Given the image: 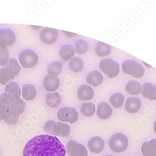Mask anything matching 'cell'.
Here are the masks:
<instances>
[{
	"instance_id": "8",
	"label": "cell",
	"mask_w": 156,
	"mask_h": 156,
	"mask_svg": "<svg viewBox=\"0 0 156 156\" xmlns=\"http://www.w3.org/2000/svg\"><path fill=\"white\" fill-rule=\"evenodd\" d=\"M66 153L69 156H87L86 148L77 141L70 140L66 147Z\"/></svg>"
},
{
	"instance_id": "21",
	"label": "cell",
	"mask_w": 156,
	"mask_h": 156,
	"mask_svg": "<svg viewBox=\"0 0 156 156\" xmlns=\"http://www.w3.org/2000/svg\"><path fill=\"white\" fill-rule=\"evenodd\" d=\"M22 96L27 101H31L36 96V89L32 84H25L22 87Z\"/></svg>"
},
{
	"instance_id": "19",
	"label": "cell",
	"mask_w": 156,
	"mask_h": 156,
	"mask_svg": "<svg viewBox=\"0 0 156 156\" xmlns=\"http://www.w3.org/2000/svg\"><path fill=\"white\" fill-rule=\"evenodd\" d=\"M46 105L51 108L59 107L61 103V97L58 92L49 93L46 96Z\"/></svg>"
},
{
	"instance_id": "33",
	"label": "cell",
	"mask_w": 156,
	"mask_h": 156,
	"mask_svg": "<svg viewBox=\"0 0 156 156\" xmlns=\"http://www.w3.org/2000/svg\"><path fill=\"white\" fill-rule=\"evenodd\" d=\"M19 118L20 115L18 114L9 110L6 111L4 120L7 124L13 125L18 122Z\"/></svg>"
},
{
	"instance_id": "31",
	"label": "cell",
	"mask_w": 156,
	"mask_h": 156,
	"mask_svg": "<svg viewBox=\"0 0 156 156\" xmlns=\"http://www.w3.org/2000/svg\"><path fill=\"white\" fill-rule=\"evenodd\" d=\"M58 136L62 137H67L71 134V127L66 123L57 122Z\"/></svg>"
},
{
	"instance_id": "23",
	"label": "cell",
	"mask_w": 156,
	"mask_h": 156,
	"mask_svg": "<svg viewBox=\"0 0 156 156\" xmlns=\"http://www.w3.org/2000/svg\"><path fill=\"white\" fill-rule=\"evenodd\" d=\"M111 46L102 42L97 43L95 46V53L99 57H105L111 54Z\"/></svg>"
},
{
	"instance_id": "39",
	"label": "cell",
	"mask_w": 156,
	"mask_h": 156,
	"mask_svg": "<svg viewBox=\"0 0 156 156\" xmlns=\"http://www.w3.org/2000/svg\"><path fill=\"white\" fill-rule=\"evenodd\" d=\"M154 129L155 133V134H156V121H155V122H154Z\"/></svg>"
},
{
	"instance_id": "38",
	"label": "cell",
	"mask_w": 156,
	"mask_h": 156,
	"mask_svg": "<svg viewBox=\"0 0 156 156\" xmlns=\"http://www.w3.org/2000/svg\"><path fill=\"white\" fill-rule=\"evenodd\" d=\"M31 27L33 29H36V30H40V29L41 28V27H34V26H31Z\"/></svg>"
},
{
	"instance_id": "15",
	"label": "cell",
	"mask_w": 156,
	"mask_h": 156,
	"mask_svg": "<svg viewBox=\"0 0 156 156\" xmlns=\"http://www.w3.org/2000/svg\"><path fill=\"white\" fill-rule=\"evenodd\" d=\"M77 97L81 101H86L92 99L94 96V90L88 85L83 84L77 89Z\"/></svg>"
},
{
	"instance_id": "16",
	"label": "cell",
	"mask_w": 156,
	"mask_h": 156,
	"mask_svg": "<svg viewBox=\"0 0 156 156\" xmlns=\"http://www.w3.org/2000/svg\"><path fill=\"white\" fill-rule=\"evenodd\" d=\"M141 94L143 97L149 99H156V85L150 83H144L142 86Z\"/></svg>"
},
{
	"instance_id": "18",
	"label": "cell",
	"mask_w": 156,
	"mask_h": 156,
	"mask_svg": "<svg viewBox=\"0 0 156 156\" xmlns=\"http://www.w3.org/2000/svg\"><path fill=\"white\" fill-rule=\"evenodd\" d=\"M88 84L93 87L100 86L103 81V76L98 71H93L89 73L86 77Z\"/></svg>"
},
{
	"instance_id": "29",
	"label": "cell",
	"mask_w": 156,
	"mask_h": 156,
	"mask_svg": "<svg viewBox=\"0 0 156 156\" xmlns=\"http://www.w3.org/2000/svg\"><path fill=\"white\" fill-rule=\"evenodd\" d=\"M95 111L96 107L93 102H84L80 108L81 113L85 117L93 115Z\"/></svg>"
},
{
	"instance_id": "9",
	"label": "cell",
	"mask_w": 156,
	"mask_h": 156,
	"mask_svg": "<svg viewBox=\"0 0 156 156\" xmlns=\"http://www.w3.org/2000/svg\"><path fill=\"white\" fill-rule=\"evenodd\" d=\"M16 37L15 33L11 29H0V46L8 47L14 44Z\"/></svg>"
},
{
	"instance_id": "3",
	"label": "cell",
	"mask_w": 156,
	"mask_h": 156,
	"mask_svg": "<svg viewBox=\"0 0 156 156\" xmlns=\"http://www.w3.org/2000/svg\"><path fill=\"white\" fill-rule=\"evenodd\" d=\"M122 69L124 73L134 78H141L145 73V69L140 63L132 59L124 61L122 64Z\"/></svg>"
},
{
	"instance_id": "30",
	"label": "cell",
	"mask_w": 156,
	"mask_h": 156,
	"mask_svg": "<svg viewBox=\"0 0 156 156\" xmlns=\"http://www.w3.org/2000/svg\"><path fill=\"white\" fill-rule=\"evenodd\" d=\"M75 52L80 55H84L89 49L88 43L83 40H79L75 43Z\"/></svg>"
},
{
	"instance_id": "25",
	"label": "cell",
	"mask_w": 156,
	"mask_h": 156,
	"mask_svg": "<svg viewBox=\"0 0 156 156\" xmlns=\"http://www.w3.org/2000/svg\"><path fill=\"white\" fill-rule=\"evenodd\" d=\"M68 66L69 69L74 73L80 72L83 69L84 62L81 58L74 57L69 61Z\"/></svg>"
},
{
	"instance_id": "4",
	"label": "cell",
	"mask_w": 156,
	"mask_h": 156,
	"mask_svg": "<svg viewBox=\"0 0 156 156\" xmlns=\"http://www.w3.org/2000/svg\"><path fill=\"white\" fill-rule=\"evenodd\" d=\"M129 144V140L127 136L121 133L113 134L109 140V146L111 149L116 153L125 151Z\"/></svg>"
},
{
	"instance_id": "14",
	"label": "cell",
	"mask_w": 156,
	"mask_h": 156,
	"mask_svg": "<svg viewBox=\"0 0 156 156\" xmlns=\"http://www.w3.org/2000/svg\"><path fill=\"white\" fill-rule=\"evenodd\" d=\"M97 116L101 119H108L112 114V109L106 102H101L97 107Z\"/></svg>"
},
{
	"instance_id": "12",
	"label": "cell",
	"mask_w": 156,
	"mask_h": 156,
	"mask_svg": "<svg viewBox=\"0 0 156 156\" xmlns=\"http://www.w3.org/2000/svg\"><path fill=\"white\" fill-rule=\"evenodd\" d=\"M87 146L91 152L94 154H99L105 149V142L101 137L94 136L89 139Z\"/></svg>"
},
{
	"instance_id": "41",
	"label": "cell",
	"mask_w": 156,
	"mask_h": 156,
	"mask_svg": "<svg viewBox=\"0 0 156 156\" xmlns=\"http://www.w3.org/2000/svg\"><path fill=\"white\" fill-rule=\"evenodd\" d=\"M105 156H114V155H112V154H107V155H106Z\"/></svg>"
},
{
	"instance_id": "5",
	"label": "cell",
	"mask_w": 156,
	"mask_h": 156,
	"mask_svg": "<svg viewBox=\"0 0 156 156\" xmlns=\"http://www.w3.org/2000/svg\"><path fill=\"white\" fill-rule=\"evenodd\" d=\"M99 67L104 74L110 78L116 77L120 72L118 62L110 58L102 59L99 62Z\"/></svg>"
},
{
	"instance_id": "10",
	"label": "cell",
	"mask_w": 156,
	"mask_h": 156,
	"mask_svg": "<svg viewBox=\"0 0 156 156\" xmlns=\"http://www.w3.org/2000/svg\"><path fill=\"white\" fill-rule=\"evenodd\" d=\"M41 41L45 44H53L58 38V32L56 30L50 28H44L40 34Z\"/></svg>"
},
{
	"instance_id": "32",
	"label": "cell",
	"mask_w": 156,
	"mask_h": 156,
	"mask_svg": "<svg viewBox=\"0 0 156 156\" xmlns=\"http://www.w3.org/2000/svg\"><path fill=\"white\" fill-rule=\"evenodd\" d=\"M25 109H26L25 102L21 98H18V99H15L13 106H12L10 111L16 112L17 114L20 115L24 112V111H25Z\"/></svg>"
},
{
	"instance_id": "13",
	"label": "cell",
	"mask_w": 156,
	"mask_h": 156,
	"mask_svg": "<svg viewBox=\"0 0 156 156\" xmlns=\"http://www.w3.org/2000/svg\"><path fill=\"white\" fill-rule=\"evenodd\" d=\"M142 102L138 98H128L125 102V109L130 114H135L141 108Z\"/></svg>"
},
{
	"instance_id": "2",
	"label": "cell",
	"mask_w": 156,
	"mask_h": 156,
	"mask_svg": "<svg viewBox=\"0 0 156 156\" xmlns=\"http://www.w3.org/2000/svg\"><path fill=\"white\" fill-rule=\"evenodd\" d=\"M21 72V67L18 61L15 58H10L7 64L0 69V83L7 85Z\"/></svg>"
},
{
	"instance_id": "27",
	"label": "cell",
	"mask_w": 156,
	"mask_h": 156,
	"mask_svg": "<svg viewBox=\"0 0 156 156\" xmlns=\"http://www.w3.org/2000/svg\"><path fill=\"white\" fill-rule=\"evenodd\" d=\"M109 102L114 108H120L124 102V96L120 93H115L111 96Z\"/></svg>"
},
{
	"instance_id": "11",
	"label": "cell",
	"mask_w": 156,
	"mask_h": 156,
	"mask_svg": "<svg viewBox=\"0 0 156 156\" xmlns=\"http://www.w3.org/2000/svg\"><path fill=\"white\" fill-rule=\"evenodd\" d=\"M60 85V80L58 76L53 74H48L43 80V86L49 92H54L58 89Z\"/></svg>"
},
{
	"instance_id": "37",
	"label": "cell",
	"mask_w": 156,
	"mask_h": 156,
	"mask_svg": "<svg viewBox=\"0 0 156 156\" xmlns=\"http://www.w3.org/2000/svg\"><path fill=\"white\" fill-rule=\"evenodd\" d=\"M62 32L64 33V34L66 35V36L69 37H73L74 36H76L77 34L75 33H70L68 31H62Z\"/></svg>"
},
{
	"instance_id": "35",
	"label": "cell",
	"mask_w": 156,
	"mask_h": 156,
	"mask_svg": "<svg viewBox=\"0 0 156 156\" xmlns=\"http://www.w3.org/2000/svg\"><path fill=\"white\" fill-rule=\"evenodd\" d=\"M9 61V55L6 47L0 46V66H5Z\"/></svg>"
},
{
	"instance_id": "20",
	"label": "cell",
	"mask_w": 156,
	"mask_h": 156,
	"mask_svg": "<svg viewBox=\"0 0 156 156\" xmlns=\"http://www.w3.org/2000/svg\"><path fill=\"white\" fill-rule=\"evenodd\" d=\"M5 93L11 96L14 99H16L20 98L21 90L17 83L11 82L6 86Z\"/></svg>"
},
{
	"instance_id": "1",
	"label": "cell",
	"mask_w": 156,
	"mask_h": 156,
	"mask_svg": "<svg viewBox=\"0 0 156 156\" xmlns=\"http://www.w3.org/2000/svg\"><path fill=\"white\" fill-rule=\"evenodd\" d=\"M66 153L64 145L58 137L41 134L27 142L23 156H66Z\"/></svg>"
},
{
	"instance_id": "17",
	"label": "cell",
	"mask_w": 156,
	"mask_h": 156,
	"mask_svg": "<svg viewBox=\"0 0 156 156\" xmlns=\"http://www.w3.org/2000/svg\"><path fill=\"white\" fill-rule=\"evenodd\" d=\"M141 152L144 156H156V139L143 143Z\"/></svg>"
},
{
	"instance_id": "6",
	"label": "cell",
	"mask_w": 156,
	"mask_h": 156,
	"mask_svg": "<svg viewBox=\"0 0 156 156\" xmlns=\"http://www.w3.org/2000/svg\"><path fill=\"white\" fill-rule=\"evenodd\" d=\"M19 59L23 68L29 69L36 66L39 61V57L35 51L31 49H25L21 51Z\"/></svg>"
},
{
	"instance_id": "28",
	"label": "cell",
	"mask_w": 156,
	"mask_h": 156,
	"mask_svg": "<svg viewBox=\"0 0 156 156\" xmlns=\"http://www.w3.org/2000/svg\"><path fill=\"white\" fill-rule=\"evenodd\" d=\"M44 131L47 135L51 136H59L57 123L53 121H47L44 126Z\"/></svg>"
},
{
	"instance_id": "34",
	"label": "cell",
	"mask_w": 156,
	"mask_h": 156,
	"mask_svg": "<svg viewBox=\"0 0 156 156\" xmlns=\"http://www.w3.org/2000/svg\"><path fill=\"white\" fill-rule=\"evenodd\" d=\"M62 71V64L58 61H53L49 64L48 73L56 76L59 75Z\"/></svg>"
},
{
	"instance_id": "24",
	"label": "cell",
	"mask_w": 156,
	"mask_h": 156,
	"mask_svg": "<svg viewBox=\"0 0 156 156\" xmlns=\"http://www.w3.org/2000/svg\"><path fill=\"white\" fill-rule=\"evenodd\" d=\"M142 86L140 84L135 80H130L126 85V92L133 96L138 95L141 93Z\"/></svg>"
},
{
	"instance_id": "36",
	"label": "cell",
	"mask_w": 156,
	"mask_h": 156,
	"mask_svg": "<svg viewBox=\"0 0 156 156\" xmlns=\"http://www.w3.org/2000/svg\"><path fill=\"white\" fill-rule=\"evenodd\" d=\"M6 113V111L0 106V120L4 119Z\"/></svg>"
},
{
	"instance_id": "40",
	"label": "cell",
	"mask_w": 156,
	"mask_h": 156,
	"mask_svg": "<svg viewBox=\"0 0 156 156\" xmlns=\"http://www.w3.org/2000/svg\"><path fill=\"white\" fill-rule=\"evenodd\" d=\"M143 63H144V64L145 65V66H146L147 68H152L151 66H149V65H148L147 64H146L145 62H142Z\"/></svg>"
},
{
	"instance_id": "26",
	"label": "cell",
	"mask_w": 156,
	"mask_h": 156,
	"mask_svg": "<svg viewBox=\"0 0 156 156\" xmlns=\"http://www.w3.org/2000/svg\"><path fill=\"white\" fill-rule=\"evenodd\" d=\"M15 102V99L7 93H3L0 95V106L6 111H9Z\"/></svg>"
},
{
	"instance_id": "7",
	"label": "cell",
	"mask_w": 156,
	"mask_h": 156,
	"mask_svg": "<svg viewBox=\"0 0 156 156\" xmlns=\"http://www.w3.org/2000/svg\"><path fill=\"white\" fill-rule=\"evenodd\" d=\"M57 116L60 121L73 124L77 121L79 118V114L74 108L63 107L59 109Z\"/></svg>"
},
{
	"instance_id": "22",
	"label": "cell",
	"mask_w": 156,
	"mask_h": 156,
	"mask_svg": "<svg viewBox=\"0 0 156 156\" xmlns=\"http://www.w3.org/2000/svg\"><path fill=\"white\" fill-rule=\"evenodd\" d=\"M75 54V49L72 45L66 44L62 46L59 51V55L62 59L69 61L74 58Z\"/></svg>"
}]
</instances>
